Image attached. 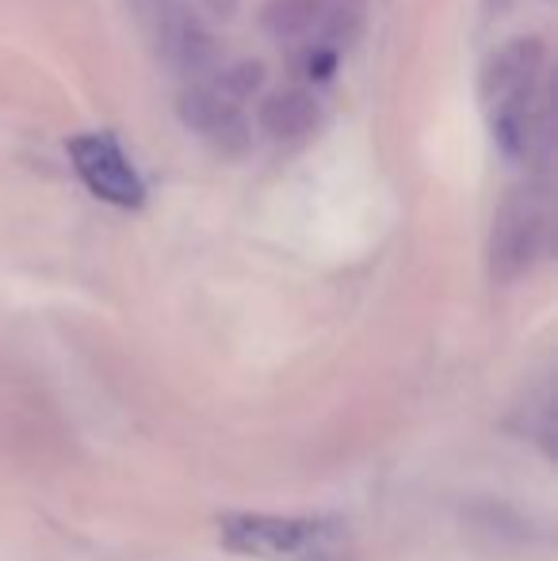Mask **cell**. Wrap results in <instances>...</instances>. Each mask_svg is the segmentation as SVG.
Segmentation results:
<instances>
[{
  "instance_id": "ba28073f",
  "label": "cell",
  "mask_w": 558,
  "mask_h": 561,
  "mask_svg": "<svg viewBox=\"0 0 558 561\" xmlns=\"http://www.w3.org/2000/svg\"><path fill=\"white\" fill-rule=\"evenodd\" d=\"M321 123V104L306 89H280L261 104V126L272 141H306Z\"/></svg>"
},
{
  "instance_id": "9c48e42d",
  "label": "cell",
  "mask_w": 558,
  "mask_h": 561,
  "mask_svg": "<svg viewBox=\"0 0 558 561\" xmlns=\"http://www.w3.org/2000/svg\"><path fill=\"white\" fill-rule=\"evenodd\" d=\"M192 8H203L207 15H215V20H230L234 8H238V0H187Z\"/></svg>"
},
{
  "instance_id": "6da1fadb",
  "label": "cell",
  "mask_w": 558,
  "mask_h": 561,
  "mask_svg": "<svg viewBox=\"0 0 558 561\" xmlns=\"http://www.w3.org/2000/svg\"><path fill=\"white\" fill-rule=\"evenodd\" d=\"M478 96L493 146L513 161H524L547 112V46L528 35L501 43L486 58Z\"/></svg>"
},
{
  "instance_id": "7a4b0ae2",
  "label": "cell",
  "mask_w": 558,
  "mask_h": 561,
  "mask_svg": "<svg viewBox=\"0 0 558 561\" xmlns=\"http://www.w3.org/2000/svg\"><path fill=\"white\" fill-rule=\"evenodd\" d=\"M218 531L234 554L261 561H344L349 554V539L333 519L226 516Z\"/></svg>"
},
{
  "instance_id": "52a82bcc",
  "label": "cell",
  "mask_w": 558,
  "mask_h": 561,
  "mask_svg": "<svg viewBox=\"0 0 558 561\" xmlns=\"http://www.w3.org/2000/svg\"><path fill=\"white\" fill-rule=\"evenodd\" d=\"M180 115H184V123L192 126L200 138H207L210 146H218V149H241L249 141L241 100L234 96L223 81L187 84L184 100H180Z\"/></svg>"
},
{
  "instance_id": "8992f818",
  "label": "cell",
  "mask_w": 558,
  "mask_h": 561,
  "mask_svg": "<svg viewBox=\"0 0 558 561\" xmlns=\"http://www.w3.org/2000/svg\"><path fill=\"white\" fill-rule=\"evenodd\" d=\"M69 161H73L77 176L84 180V187L112 207L138 210L146 203V184H141L135 164L127 161L115 134H77L69 141Z\"/></svg>"
},
{
  "instance_id": "277c9868",
  "label": "cell",
  "mask_w": 558,
  "mask_h": 561,
  "mask_svg": "<svg viewBox=\"0 0 558 561\" xmlns=\"http://www.w3.org/2000/svg\"><path fill=\"white\" fill-rule=\"evenodd\" d=\"M130 4H135L141 35L169 69L200 81L215 66L218 46L187 0H130Z\"/></svg>"
},
{
  "instance_id": "5b68a950",
  "label": "cell",
  "mask_w": 558,
  "mask_h": 561,
  "mask_svg": "<svg viewBox=\"0 0 558 561\" xmlns=\"http://www.w3.org/2000/svg\"><path fill=\"white\" fill-rule=\"evenodd\" d=\"M547 244V199L532 184L513 187L493 215L490 272L498 279H516L539 260Z\"/></svg>"
},
{
  "instance_id": "3957f363",
  "label": "cell",
  "mask_w": 558,
  "mask_h": 561,
  "mask_svg": "<svg viewBox=\"0 0 558 561\" xmlns=\"http://www.w3.org/2000/svg\"><path fill=\"white\" fill-rule=\"evenodd\" d=\"M261 20L283 46L344 54L364 27V0H269Z\"/></svg>"
}]
</instances>
